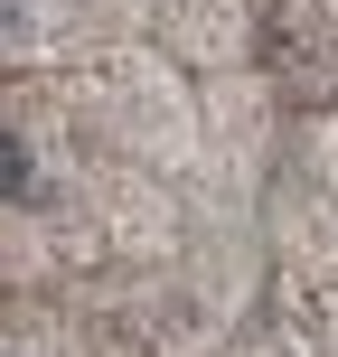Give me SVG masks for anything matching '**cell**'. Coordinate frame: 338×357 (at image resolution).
Here are the masks:
<instances>
[{"instance_id": "1", "label": "cell", "mask_w": 338, "mask_h": 357, "mask_svg": "<svg viewBox=\"0 0 338 357\" xmlns=\"http://www.w3.org/2000/svg\"><path fill=\"white\" fill-rule=\"evenodd\" d=\"M19 188H29V142L0 132V197H19Z\"/></svg>"}]
</instances>
